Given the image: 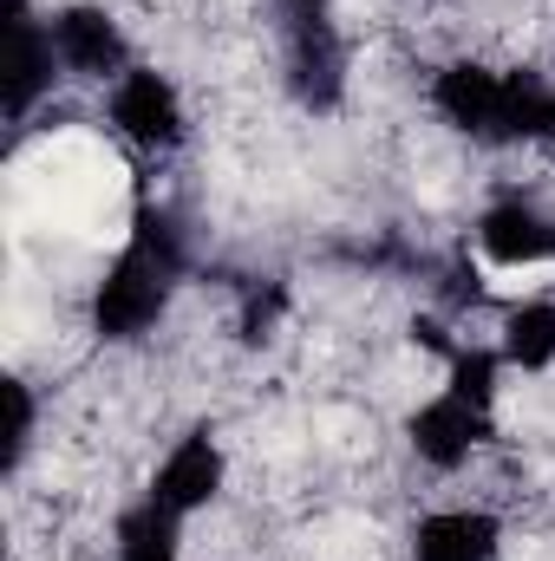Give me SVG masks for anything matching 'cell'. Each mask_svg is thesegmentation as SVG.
Here are the masks:
<instances>
[{
  "mask_svg": "<svg viewBox=\"0 0 555 561\" xmlns=\"http://www.w3.org/2000/svg\"><path fill=\"white\" fill-rule=\"evenodd\" d=\"M275 13H281V26H294V20H320L327 0H275Z\"/></svg>",
  "mask_w": 555,
  "mask_h": 561,
  "instance_id": "obj_15",
  "label": "cell"
},
{
  "mask_svg": "<svg viewBox=\"0 0 555 561\" xmlns=\"http://www.w3.org/2000/svg\"><path fill=\"white\" fill-rule=\"evenodd\" d=\"M112 125L144 150H170V144H183V99L157 72H125L112 92Z\"/></svg>",
  "mask_w": 555,
  "mask_h": 561,
  "instance_id": "obj_6",
  "label": "cell"
},
{
  "mask_svg": "<svg viewBox=\"0 0 555 561\" xmlns=\"http://www.w3.org/2000/svg\"><path fill=\"white\" fill-rule=\"evenodd\" d=\"M287 92L307 112H333L347 92V46L333 33V20H294L287 26Z\"/></svg>",
  "mask_w": 555,
  "mask_h": 561,
  "instance_id": "obj_3",
  "label": "cell"
},
{
  "mask_svg": "<svg viewBox=\"0 0 555 561\" xmlns=\"http://www.w3.org/2000/svg\"><path fill=\"white\" fill-rule=\"evenodd\" d=\"M13 7V66H7V112L13 118H26L33 112V99L53 85V33H39L33 20H26V0H7Z\"/></svg>",
  "mask_w": 555,
  "mask_h": 561,
  "instance_id": "obj_10",
  "label": "cell"
},
{
  "mask_svg": "<svg viewBox=\"0 0 555 561\" xmlns=\"http://www.w3.org/2000/svg\"><path fill=\"white\" fill-rule=\"evenodd\" d=\"M183 275V236L163 209H138V229L125 242V255L105 268L99 294H92V327L105 340H138L144 327L163 313L170 287Z\"/></svg>",
  "mask_w": 555,
  "mask_h": 561,
  "instance_id": "obj_1",
  "label": "cell"
},
{
  "mask_svg": "<svg viewBox=\"0 0 555 561\" xmlns=\"http://www.w3.org/2000/svg\"><path fill=\"white\" fill-rule=\"evenodd\" d=\"M477 242H484V255L503 262V268H536V262L555 255V222L543 209H530V203H497V209H484Z\"/></svg>",
  "mask_w": 555,
  "mask_h": 561,
  "instance_id": "obj_8",
  "label": "cell"
},
{
  "mask_svg": "<svg viewBox=\"0 0 555 561\" xmlns=\"http://www.w3.org/2000/svg\"><path fill=\"white\" fill-rule=\"evenodd\" d=\"M406 437H412V450L431 470H457V463L490 437V405H471V399H457V392H438L431 405L412 412Z\"/></svg>",
  "mask_w": 555,
  "mask_h": 561,
  "instance_id": "obj_4",
  "label": "cell"
},
{
  "mask_svg": "<svg viewBox=\"0 0 555 561\" xmlns=\"http://www.w3.org/2000/svg\"><path fill=\"white\" fill-rule=\"evenodd\" d=\"M503 359L523 366V373L555 366V300H530L503 320Z\"/></svg>",
  "mask_w": 555,
  "mask_h": 561,
  "instance_id": "obj_11",
  "label": "cell"
},
{
  "mask_svg": "<svg viewBox=\"0 0 555 561\" xmlns=\"http://www.w3.org/2000/svg\"><path fill=\"white\" fill-rule=\"evenodd\" d=\"M216 490H223V450H216L209 431H190V437L157 463V477H150V503L170 510L177 523H183L190 510H203Z\"/></svg>",
  "mask_w": 555,
  "mask_h": 561,
  "instance_id": "obj_7",
  "label": "cell"
},
{
  "mask_svg": "<svg viewBox=\"0 0 555 561\" xmlns=\"http://www.w3.org/2000/svg\"><path fill=\"white\" fill-rule=\"evenodd\" d=\"M444 125H457L464 138H484V144H510V72H490L477 59H457L438 72L431 85Z\"/></svg>",
  "mask_w": 555,
  "mask_h": 561,
  "instance_id": "obj_2",
  "label": "cell"
},
{
  "mask_svg": "<svg viewBox=\"0 0 555 561\" xmlns=\"http://www.w3.org/2000/svg\"><path fill=\"white\" fill-rule=\"evenodd\" d=\"M444 392H457L471 405H490V392H497V353H451V386Z\"/></svg>",
  "mask_w": 555,
  "mask_h": 561,
  "instance_id": "obj_13",
  "label": "cell"
},
{
  "mask_svg": "<svg viewBox=\"0 0 555 561\" xmlns=\"http://www.w3.org/2000/svg\"><path fill=\"white\" fill-rule=\"evenodd\" d=\"M53 53L79 79H125V33L105 7H66L53 13Z\"/></svg>",
  "mask_w": 555,
  "mask_h": 561,
  "instance_id": "obj_5",
  "label": "cell"
},
{
  "mask_svg": "<svg viewBox=\"0 0 555 561\" xmlns=\"http://www.w3.org/2000/svg\"><path fill=\"white\" fill-rule=\"evenodd\" d=\"M118 561H177V516L144 503L118 523Z\"/></svg>",
  "mask_w": 555,
  "mask_h": 561,
  "instance_id": "obj_12",
  "label": "cell"
},
{
  "mask_svg": "<svg viewBox=\"0 0 555 561\" xmlns=\"http://www.w3.org/2000/svg\"><path fill=\"white\" fill-rule=\"evenodd\" d=\"M7 405H13V437H7V463H20V457H26V444H33V399H26V386H7Z\"/></svg>",
  "mask_w": 555,
  "mask_h": 561,
  "instance_id": "obj_14",
  "label": "cell"
},
{
  "mask_svg": "<svg viewBox=\"0 0 555 561\" xmlns=\"http://www.w3.org/2000/svg\"><path fill=\"white\" fill-rule=\"evenodd\" d=\"M497 516L484 510H438L412 529V561H497Z\"/></svg>",
  "mask_w": 555,
  "mask_h": 561,
  "instance_id": "obj_9",
  "label": "cell"
}]
</instances>
